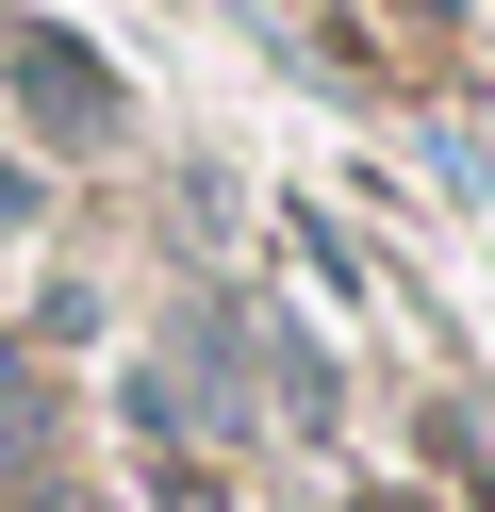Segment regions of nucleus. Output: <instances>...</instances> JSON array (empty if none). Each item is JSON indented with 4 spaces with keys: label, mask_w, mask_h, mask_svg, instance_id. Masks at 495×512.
Instances as JSON below:
<instances>
[{
    "label": "nucleus",
    "mask_w": 495,
    "mask_h": 512,
    "mask_svg": "<svg viewBox=\"0 0 495 512\" xmlns=\"http://www.w3.org/2000/svg\"><path fill=\"white\" fill-rule=\"evenodd\" d=\"M0 83H17V116L50 149H116V83H99L66 34H0Z\"/></svg>",
    "instance_id": "f257e3e1"
},
{
    "label": "nucleus",
    "mask_w": 495,
    "mask_h": 512,
    "mask_svg": "<svg viewBox=\"0 0 495 512\" xmlns=\"http://www.w3.org/2000/svg\"><path fill=\"white\" fill-rule=\"evenodd\" d=\"M17 215H33V182H17V166H0V232H17Z\"/></svg>",
    "instance_id": "f03ea898"
}]
</instances>
